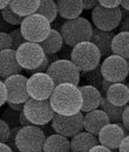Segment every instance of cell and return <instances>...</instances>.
<instances>
[{
    "label": "cell",
    "mask_w": 129,
    "mask_h": 152,
    "mask_svg": "<svg viewBox=\"0 0 129 152\" xmlns=\"http://www.w3.org/2000/svg\"><path fill=\"white\" fill-rule=\"evenodd\" d=\"M110 123L109 117L102 109H96L86 113L83 118V128L94 136H98L102 128Z\"/></svg>",
    "instance_id": "15"
},
{
    "label": "cell",
    "mask_w": 129,
    "mask_h": 152,
    "mask_svg": "<svg viewBox=\"0 0 129 152\" xmlns=\"http://www.w3.org/2000/svg\"><path fill=\"white\" fill-rule=\"evenodd\" d=\"M19 125H20L21 127L28 126H32V124L29 121V119L25 116L23 111L19 113Z\"/></svg>",
    "instance_id": "41"
},
{
    "label": "cell",
    "mask_w": 129,
    "mask_h": 152,
    "mask_svg": "<svg viewBox=\"0 0 129 152\" xmlns=\"http://www.w3.org/2000/svg\"><path fill=\"white\" fill-rule=\"evenodd\" d=\"M128 74H129V60H128Z\"/></svg>",
    "instance_id": "50"
},
{
    "label": "cell",
    "mask_w": 129,
    "mask_h": 152,
    "mask_svg": "<svg viewBox=\"0 0 129 152\" xmlns=\"http://www.w3.org/2000/svg\"><path fill=\"white\" fill-rule=\"evenodd\" d=\"M127 86H128V89H129V83H127Z\"/></svg>",
    "instance_id": "51"
},
{
    "label": "cell",
    "mask_w": 129,
    "mask_h": 152,
    "mask_svg": "<svg viewBox=\"0 0 129 152\" xmlns=\"http://www.w3.org/2000/svg\"><path fill=\"white\" fill-rule=\"evenodd\" d=\"M39 5L40 0H10L9 3L13 11L23 18L36 13Z\"/></svg>",
    "instance_id": "25"
},
{
    "label": "cell",
    "mask_w": 129,
    "mask_h": 152,
    "mask_svg": "<svg viewBox=\"0 0 129 152\" xmlns=\"http://www.w3.org/2000/svg\"><path fill=\"white\" fill-rule=\"evenodd\" d=\"M93 28L90 22L82 17L69 19L61 28L60 33L64 42L69 47H75L79 43L90 41Z\"/></svg>",
    "instance_id": "2"
},
{
    "label": "cell",
    "mask_w": 129,
    "mask_h": 152,
    "mask_svg": "<svg viewBox=\"0 0 129 152\" xmlns=\"http://www.w3.org/2000/svg\"><path fill=\"white\" fill-rule=\"evenodd\" d=\"M46 136L38 126L20 127L16 137L19 152H41L44 148Z\"/></svg>",
    "instance_id": "5"
},
{
    "label": "cell",
    "mask_w": 129,
    "mask_h": 152,
    "mask_svg": "<svg viewBox=\"0 0 129 152\" xmlns=\"http://www.w3.org/2000/svg\"><path fill=\"white\" fill-rule=\"evenodd\" d=\"M125 127L121 124L109 123L99 132V143L110 149H118L123 138L126 136Z\"/></svg>",
    "instance_id": "14"
},
{
    "label": "cell",
    "mask_w": 129,
    "mask_h": 152,
    "mask_svg": "<svg viewBox=\"0 0 129 152\" xmlns=\"http://www.w3.org/2000/svg\"><path fill=\"white\" fill-rule=\"evenodd\" d=\"M119 152H129V135L125 136L118 148Z\"/></svg>",
    "instance_id": "40"
},
{
    "label": "cell",
    "mask_w": 129,
    "mask_h": 152,
    "mask_svg": "<svg viewBox=\"0 0 129 152\" xmlns=\"http://www.w3.org/2000/svg\"><path fill=\"white\" fill-rule=\"evenodd\" d=\"M19 28L27 41L35 43L45 39L52 29L48 19L37 13L25 17Z\"/></svg>",
    "instance_id": "4"
},
{
    "label": "cell",
    "mask_w": 129,
    "mask_h": 152,
    "mask_svg": "<svg viewBox=\"0 0 129 152\" xmlns=\"http://www.w3.org/2000/svg\"><path fill=\"white\" fill-rule=\"evenodd\" d=\"M46 73L53 79L56 86L62 83L79 85L80 81V71L69 60H56L52 62Z\"/></svg>",
    "instance_id": "6"
},
{
    "label": "cell",
    "mask_w": 129,
    "mask_h": 152,
    "mask_svg": "<svg viewBox=\"0 0 129 152\" xmlns=\"http://www.w3.org/2000/svg\"><path fill=\"white\" fill-rule=\"evenodd\" d=\"M56 5L59 16L67 20L80 17L84 10L81 0H56Z\"/></svg>",
    "instance_id": "21"
},
{
    "label": "cell",
    "mask_w": 129,
    "mask_h": 152,
    "mask_svg": "<svg viewBox=\"0 0 129 152\" xmlns=\"http://www.w3.org/2000/svg\"><path fill=\"white\" fill-rule=\"evenodd\" d=\"M41 152H44V151H41Z\"/></svg>",
    "instance_id": "53"
},
{
    "label": "cell",
    "mask_w": 129,
    "mask_h": 152,
    "mask_svg": "<svg viewBox=\"0 0 129 152\" xmlns=\"http://www.w3.org/2000/svg\"><path fill=\"white\" fill-rule=\"evenodd\" d=\"M106 99L117 106H125L129 104V89L127 84L113 83L106 92Z\"/></svg>",
    "instance_id": "20"
},
{
    "label": "cell",
    "mask_w": 129,
    "mask_h": 152,
    "mask_svg": "<svg viewBox=\"0 0 129 152\" xmlns=\"http://www.w3.org/2000/svg\"><path fill=\"white\" fill-rule=\"evenodd\" d=\"M9 35L12 39V50H17L20 45H22L23 43H25L27 41L25 39V38L23 37L22 33H21L20 28L12 29L9 32Z\"/></svg>",
    "instance_id": "30"
},
{
    "label": "cell",
    "mask_w": 129,
    "mask_h": 152,
    "mask_svg": "<svg viewBox=\"0 0 129 152\" xmlns=\"http://www.w3.org/2000/svg\"><path fill=\"white\" fill-rule=\"evenodd\" d=\"M99 144L97 136L87 131H81L71 137L70 149L72 152H89L93 147Z\"/></svg>",
    "instance_id": "19"
},
{
    "label": "cell",
    "mask_w": 129,
    "mask_h": 152,
    "mask_svg": "<svg viewBox=\"0 0 129 152\" xmlns=\"http://www.w3.org/2000/svg\"><path fill=\"white\" fill-rule=\"evenodd\" d=\"M83 118L84 115L82 112L73 115H61L55 114L51 121V125L55 133L71 138L84 129Z\"/></svg>",
    "instance_id": "12"
},
{
    "label": "cell",
    "mask_w": 129,
    "mask_h": 152,
    "mask_svg": "<svg viewBox=\"0 0 129 152\" xmlns=\"http://www.w3.org/2000/svg\"><path fill=\"white\" fill-rule=\"evenodd\" d=\"M70 152H72V151H70Z\"/></svg>",
    "instance_id": "54"
},
{
    "label": "cell",
    "mask_w": 129,
    "mask_h": 152,
    "mask_svg": "<svg viewBox=\"0 0 129 152\" xmlns=\"http://www.w3.org/2000/svg\"><path fill=\"white\" fill-rule=\"evenodd\" d=\"M28 78L22 74H15L5 79L4 83L7 89V102L24 104L30 96L27 92Z\"/></svg>",
    "instance_id": "13"
},
{
    "label": "cell",
    "mask_w": 129,
    "mask_h": 152,
    "mask_svg": "<svg viewBox=\"0 0 129 152\" xmlns=\"http://www.w3.org/2000/svg\"><path fill=\"white\" fill-rule=\"evenodd\" d=\"M49 102L55 114L73 115L81 112L82 95L78 85L62 83L56 85Z\"/></svg>",
    "instance_id": "1"
},
{
    "label": "cell",
    "mask_w": 129,
    "mask_h": 152,
    "mask_svg": "<svg viewBox=\"0 0 129 152\" xmlns=\"http://www.w3.org/2000/svg\"><path fill=\"white\" fill-rule=\"evenodd\" d=\"M71 61L80 72H92L99 66L102 55L91 41L79 43L71 50Z\"/></svg>",
    "instance_id": "3"
},
{
    "label": "cell",
    "mask_w": 129,
    "mask_h": 152,
    "mask_svg": "<svg viewBox=\"0 0 129 152\" xmlns=\"http://www.w3.org/2000/svg\"><path fill=\"white\" fill-rule=\"evenodd\" d=\"M122 125L125 128V130L129 131V104L125 107L122 117Z\"/></svg>",
    "instance_id": "38"
},
{
    "label": "cell",
    "mask_w": 129,
    "mask_h": 152,
    "mask_svg": "<svg viewBox=\"0 0 129 152\" xmlns=\"http://www.w3.org/2000/svg\"><path fill=\"white\" fill-rule=\"evenodd\" d=\"M99 5L108 7V8H113V7H119V6L122 3V0H98Z\"/></svg>",
    "instance_id": "35"
},
{
    "label": "cell",
    "mask_w": 129,
    "mask_h": 152,
    "mask_svg": "<svg viewBox=\"0 0 129 152\" xmlns=\"http://www.w3.org/2000/svg\"><path fill=\"white\" fill-rule=\"evenodd\" d=\"M102 78L113 83L124 82L128 74V61L121 56L112 54L106 57L101 65Z\"/></svg>",
    "instance_id": "10"
},
{
    "label": "cell",
    "mask_w": 129,
    "mask_h": 152,
    "mask_svg": "<svg viewBox=\"0 0 129 152\" xmlns=\"http://www.w3.org/2000/svg\"><path fill=\"white\" fill-rule=\"evenodd\" d=\"M121 6H122V8L129 11V0H122Z\"/></svg>",
    "instance_id": "48"
},
{
    "label": "cell",
    "mask_w": 129,
    "mask_h": 152,
    "mask_svg": "<svg viewBox=\"0 0 129 152\" xmlns=\"http://www.w3.org/2000/svg\"><path fill=\"white\" fill-rule=\"evenodd\" d=\"M112 84H113V83H111L109 81H107L105 79L102 80V90H103V92H104L105 94H106V92L108 91V89L110 88V86Z\"/></svg>",
    "instance_id": "45"
},
{
    "label": "cell",
    "mask_w": 129,
    "mask_h": 152,
    "mask_svg": "<svg viewBox=\"0 0 129 152\" xmlns=\"http://www.w3.org/2000/svg\"><path fill=\"white\" fill-rule=\"evenodd\" d=\"M125 106L114 105L107 100L106 97L102 99V102L100 105L101 109L102 111H104L106 113V115H108L110 123H114V124H118V123L122 122L123 113H124Z\"/></svg>",
    "instance_id": "26"
},
{
    "label": "cell",
    "mask_w": 129,
    "mask_h": 152,
    "mask_svg": "<svg viewBox=\"0 0 129 152\" xmlns=\"http://www.w3.org/2000/svg\"><path fill=\"white\" fill-rule=\"evenodd\" d=\"M11 27V25L7 24L6 21L4 20L1 11H0V32H6V30H8Z\"/></svg>",
    "instance_id": "43"
},
{
    "label": "cell",
    "mask_w": 129,
    "mask_h": 152,
    "mask_svg": "<svg viewBox=\"0 0 129 152\" xmlns=\"http://www.w3.org/2000/svg\"><path fill=\"white\" fill-rule=\"evenodd\" d=\"M64 39L59 31L56 29H51L49 35L39 44L44 50L45 55H53V54L60 51L63 47Z\"/></svg>",
    "instance_id": "23"
},
{
    "label": "cell",
    "mask_w": 129,
    "mask_h": 152,
    "mask_svg": "<svg viewBox=\"0 0 129 152\" xmlns=\"http://www.w3.org/2000/svg\"><path fill=\"white\" fill-rule=\"evenodd\" d=\"M114 37L113 32L102 30L99 28H93L90 41L99 49L102 57H108L112 55V41Z\"/></svg>",
    "instance_id": "18"
},
{
    "label": "cell",
    "mask_w": 129,
    "mask_h": 152,
    "mask_svg": "<svg viewBox=\"0 0 129 152\" xmlns=\"http://www.w3.org/2000/svg\"><path fill=\"white\" fill-rule=\"evenodd\" d=\"M91 18L97 28L113 31L120 25L122 20V9L120 7L108 8L98 5L92 9Z\"/></svg>",
    "instance_id": "11"
},
{
    "label": "cell",
    "mask_w": 129,
    "mask_h": 152,
    "mask_svg": "<svg viewBox=\"0 0 129 152\" xmlns=\"http://www.w3.org/2000/svg\"><path fill=\"white\" fill-rule=\"evenodd\" d=\"M112 152H119L118 149H112Z\"/></svg>",
    "instance_id": "49"
},
{
    "label": "cell",
    "mask_w": 129,
    "mask_h": 152,
    "mask_svg": "<svg viewBox=\"0 0 129 152\" xmlns=\"http://www.w3.org/2000/svg\"><path fill=\"white\" fill-rule=\"evenodd\" d=\"M44 152H70V140L59 134H53L46 137L44 148Z\"/></svg>",
    "instance_id": "22"
},
{
    "label": "cell",
    "mask_w": 129,
    "mask_h": 152,
    "mask_svg": "<svg viewBox=\"0 0 129 152\" xmlns=\"http://www.w3.org/2000/svg\"><path fill=\"white\" fill-rule=\"evenodd\" d=\"M85 10H91L99 5L98 0H81Z\"/></svg>",
    "instance_id": "39"
},
{
    "label": "cell",
    "mask_w": 129,
    "mask_h": 152,
    "mask_svg": "<svg viewBox=\"0 0 129 152\" xmlns=\"http://www.w3.org/2000/svg\"><path fill=\"white\" fill-rule=\"evenodd\" d=\"M16 56L20 67L27 71H32L39 67L46 57L39 43L30 41H26L18 48Z\"/></svg>",
    "instance_id": "8"
},
{
    "label": "cell",
    "mask_w": 129,
    "mask_h": 152,
    "mask_svg": "<svg viewBox=\"0 0 129 152\" xmlns=\"http://www.w3.org/2000/svg\"><path fill=\"white\" fill-rule=\"evenodd\" d=\"M79 91L82 95V113H89L100 107L103 97L101 92L95 86L88 84L79 86Z\"/></svg>",
    "instance_id": "17"
},
{
    "label": "cell",
    "mask_w": 129,
    "mask_h": 152,
    "mask_svg": "<svg viewBox=\"0 0 129 152\" xmlns=\"http://www.w3.org/2000/svg\"><path fill=\"white\" fill-rule=\"evenodd\" d=\"M12 49V39L9 33L0 32V51Z\"/></svg>",
    "instance_id": "31"
},
{
    "label": "cell",
    "mask_w": 129,
    "mask_h": 152,
    "mask_svg": "<svg viewBox=\"0 0 129 152\" xmlns=\"http://www.w3.org/2000/svg\"><path fill=\"white\" fill-rule=\"evenodd\" d=\"M36 13L46 18L50 23L53 22L58 15L56 2L55 0H40Z\"/></svg>",
    "instance_id": "27"
},
{
    "label": "cell",
    "mask_w": 129,
    "mask_h": 152,
    "mask_svg": "<svg viewBox=\"0 0 129 152\" xmlns=\"http://www.w3.org/2000/svg\"><path fill=\"white\" fill-rule=\"evenodd\" d=\"M1 14H2L4 20L7 24L11 25V26H17V25L20 26L21 22H22L24 19L23 17L16 14L9 6H7L3 10H1Z\"/></svg>",
    "instance_id": "29"
},
{
    "label": "cell",
    "mask_w": 129,
    "mask_h": 152,
    "mask_svg": "<svg viewBox=\"0 0 129 152\" xmlns=\"http://www.w3.org/2000/svg\"><path fill=\"white\" fill-rule=\"evenodd\" d=\"M0 121H1V118H0Z\"/></svg>",
    "instance_id": "52"
},
{
    "label": "cell",
    "mask_w": 129,
    "mask_h": 152,
    "mask_svg": "<svg viewBox=\"0 0 129 152\" xmlns=\"http://www.w3.org/2000/svg\"><path fill=\"white\" fill-rule=\"evenodd\" d=\"M50 64H51V62H50V61H49L48 57L46 56V57H45V59H44V61H42V63L40 65L39 67H37L36 69L32 70V71H28V72H30V74L38 73V72H47V69H48V67H49V65H50Z\"/></svg>",
    "instance_id": "36"
},
{
    "label": "cell",
    "mask_w": 129,
    "mask_h": 152,
    "mask_svg": "<svg viewBox=\"0 0 129 152\" xmlns=\"http://www.w3.org/2000/svg\"><path fill=\"white\" fill-rule=\"evenodd\" d=\"M10 0H0V11L6 8L7 6H9Z\"/></svg>",
    "instance_id": "47"
},
{
    "label": "cell",
    "mask_w": 129,
    "mask_h": 152,
    "mask_svg": "<svg viewBox=\"0 0 129 152\" xmlns=\"http://www.w3.org/2000/svg\"><path fill=\"white\" fill-rule=\"evenodd\" d=\"M0 152H13V150L10 148L7 144L0 143Z\"/></svg>",
    "instance_id": "46"
},
{
    "label": "cell",
    "mask_w": 129,
    "mask_h": 152,
    "mask_svg": "<svg viewBox=\"0 0 129 152\" xmlns=\"http://www.w3.org/2000/svg\"><path fill=\"white\" fill-rule=\"evenodd\" d=\"M89 152H112V149L99 144V145L93 147Z\"/></svg>",
    "instance_id": "44"
},
{
    "label": "cell",
    "mask_w": 129,
    "mask_h": 152,
    "mask_svg": "<svg viewBox=\"0 0 129 152\" xmlns=\"http://www.w3.org/2000/svg\"><path fill=\"white\" fill-rule=\"evenodd\" d=\"M120 31L129 32V11L122 8V20L120 22Z\"/></svg>",
    "instance_id": "34"
},
{
    "label": "cell",
    "mask_w": 129,
    "mask_h": 152,
    "mask_svg": "<svg viewBox=\"0 0 129 152\" xmlns=\"http://www.w3.org/2000/svg\"><path fill=\"white\" fill-rule=\"evenodd\" d=\"M22 68L18 62L16 50L9 49L0 51V77L7 79L15 74H19Z\"/></svg>",
    "instance_id": "16"
},
{
    "label": "cell",
    "mask_w": 129,
    "mask_h": 152,
    "mask_svg": "<svg viewBox=\"0 0 129 152\" xmlns=\"http://www.w3.org/2000/svg\"><path fill=\"white\" fill-rule=\"evenodd\" d=\"M7 104L9 108L17 111V112H22L24 108V104H15V103H9L7 102Z\"/></svg>",
    "instance_id": "42"
},
{
    "label": "cell",
    "mask_w": 129,
    "mask_h": 152,
    "mask_svg": "<svg viewBox=\"0 0 129 152\" xmlns=\"http://www.w3.org/2000/svg\"><path fill=\"white\" fill-rule=\"evenodd\" d=\"M55 88V83L46 72L31 74L27 81L28 94L34 100H48Z\"/></svg>",
    "instance_id": "9"
},
{
    "label": "cell",
    "mask_w": 129,
    "mask_h": 152,
    "mask_svg": "<svg viewBox=\"0 0 129 152\" xmlns=\"http://www.w3.org/2000/svg\"><path fill=\"white\" fill-rule=\"evenodd\" d=\"M112 52L125 60H129V32L120 31L114 35L112 41Z\"/></svg>",
    "instance_id": "24"
},
{
    "label": "cell",
    "mask_w": 129,
    "mask_h": 152,
    "mask_svg": "<svg viewBox=\"0 0 129 152\" xmlns=\"http://www.w3.org/2000/svg\"><path fill=\"white\" fill-rule=\"evenodd\" d=\"M7 94L5 83L4 82L0 81V107L7 103Z\"/></svg>",
    "instance_id": "37"
},
{
    "label": "cell",
    "mask_w": 129,
    "mask_h": 152,
    "mask_svg": "<svg viewBox=\"0 0 129 152\" xmlns=\"http://www.w3.org/2000/svg\"><path fill=\"white\" fill-rule=\"evenodd\" d=\"M23 113L29 121L34 126H42L51 123L55 115L48 100H34L29 98L24 103Z\"/></svg>",
    "instance_id": "7"
},
{
    "label": "cell",
    "mask_w": 129,
    "mask_h": 152,
    "mask_svg": "<svg viewBox=\"0 0 129 152\" xmlns=\"http://www.w3.org/2000/svg\"><path fill=\"white\" fill-rule=\"evenodd\" d=\"M10 134V127L8 125L1 120L0 121V143H7Z\"/></svg>",
    "instance_id": "33"
},
{
    "label": "cell",
    "mask_w": 129,
    "mask_h": 152,
    "mask_svg": "<svg viewBox=\"0 0 129 152\" xmlns=\"http://www.w3.org/2000/svg\"><path fill=\"white\" fill-rule=\"evenodd\" d=\"M21 126H16L10 129V134H9V137L7 141V145L13 150V152H19L17 146H16V137H17V134L19 132V130L20 129Z\"/></svg>",
    "instance_id": "32"
},
{
    "label": "cell",
    "mask_w": 129,
    "mask_h": 152,
    "mask_svg": "<svg viewBox=\"0 0 129 152\" xmlns=\"http://www.w3.org/2000/svg\"><path fill=\"white\" fill-rule=\"evenodd\" d=\"M19 113L20 112H17L11 108H7L5 109L2 114H1V120L5 121L8 126L10 127V129L16 127V126H20L19 125Z\"/></svg>",
    "instance_id": "28"
}]
</instances>
